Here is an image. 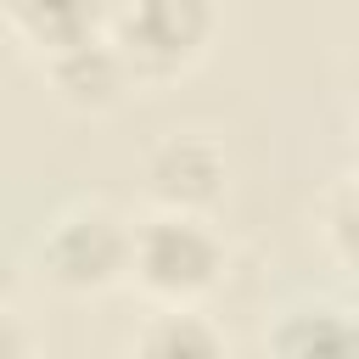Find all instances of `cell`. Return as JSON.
<instances>
[{
	"label": "cell",
	"mask_w": 359,
	"mask_h": 359,
	"mask_svg": "<svg viewBox=\"0 0 359 359\" xmlns=\"http://www.w3.org/2000/svg\"><path fill=\"white\" fill-rule=\"evenodd\" d=\"M129 275L157 303H191L224 275V241L202 213L157 208L151 219L129 224Z\"/></svg>",
	"instance_id": "cell-1"
},
{
	"label": "cell",
	"mask_w": 359,
	"mask_h": 359,
	"mask_svg": "<svg viewBox=\"0 0 359 359\" xmlns=\"http://www.w3.org/2000/svg\"><path fill=\"white\" fill-rule=\"evenodd\" d=\"M107 39L140 79H174L213 39V0H112Z\"/></svg>",
	"instance_id": "cell-2"
},
{
	"label": "cell",
	"mask_w": 359,
	"mask_h": 359,
	"mask_svg": "<svg viewBox=\"0 0 359 359\" xmlns=\"http://www.w3.org/2000/svg\"><path fill=\"white\" fill-rule=\"evenodd\" d=\"M39 269L62 292H107L129 275V224L112 208H67L39 236Z\"/></svg>",
	"instance_id": "cell-3"
},
{
	"label": "cell",
	"mask_w": 359,
	"mask_h": 359,
	"mask_svg": "<svg viewBox=\"0 0 359 359\" xmlns=\"http://www.w3.org/2000/svg\"><path fill=\"white\" fill-rule=\"evenodd\" d=\"M146 196L157 208L208 213L224 196V151L208 135H168L146 157Z\"/></svg>",
	"instance_id": "cell-4"
},
{
	"label": "cell",
	"mask_w": 359,
	"mask_h": 359,
	"mask_svg": "<svg viewBox=\"0 0 359 359\" xmlns=\"http://www.w3.org/2000/svg\"><path fill=\"white\" fill-rule=\"evenodd\" d=\"M39 62H45V73H50L56 95H62L67 107H79V112H107V107H118L123 90L135 84V73H129L123 56L112 50L107 28L90 34V39L62 45V50H50V56H39Z\"/></svg>",
	"instance_id": "cell-5"
},
{
	"label": "cell",
	"mask_w": 359,
	"mask_h": 359,
	"mask_svg": "<svg viewBox=\"0 0 359 359\" xmlns=\"http://www.w3.org/2000/svg\"><path fill=\"white\" fill-rule=\"evenodd\" d=\"M107 6L112 0H0L6 11V28L34 50V56H50L73 39H90L107 28Z\"/></svg>",
	"instance_id": "cell-6"
},
{
	"label": "cell",
	"mask_w": 359,
	"mask_h": 359,
	"mask_svg": "<svg viewBox=\"0 0 359 359\" xmlns=\"http://www.w3.org/2000/svg\"><path fill=\"white\" fill-rule=\"evenodd\" d=\"M348 342H353V320L325 303L286 309L280 325L269 331V348H280V353H314V348H348Z\"/></svg>",
	"instance_id": "cell-7"
},
{
	"label": "cell",
	"mask_w": 359,
	"mask_h": 359,
	"mask_svg": "<svg viewBox=\"0 0 359 359\" xmlns=\"http://www.w3.org/2000/svg\"><path fill=\"white\" fill-rule=\"evenodd\" d=\"M224 348V337L202 320V314H157L146 331H140V353L151 359H213Z\"/></svg>",
	"instance_id": "cell-8"
},
{
	"label": "cell",
	"mask_w": 359,
	"mask_h": 359,
	"mask_svg": "<svg viewBox=\"0 0 359 359\" xmlns=\"http://www.w3.org/2000/svg\"><path fill=\"white\" fill-rule=\"evenodd\" d=\"M325 236H331L337 258L353 264V185H348V180L325 196Z\"/></svg>",
	"instance_id": "cell-9"
},
{
	"label": "cell",
	"mask_w": 359,
	"mask_h": 359,
	"mask_svg": "<svg viewBox=\"0 0 359 359\" xmlns=\"http://www.w3.org/2000/svg\"><path fill=\"white\" fill-rule=\"evenodd\" d=\"M22 348H28V337H22V325H17L11 314H0V359H6V353H22Z\"/></svg>",
	"instance_id": "cell-10"
},
{
	"label": "cell",
	"mask_w": 359,
	"mask_h": 359,
	"mask_svg": "<svg viewBox=\"0 0 359 359\" xmlns=\"http://www.w3.org/2000/svg\"><path fill=\"white\" fill-rule=\"evenodd\" d=\"M6 292H11V258L0 252V297H6Z\"/></svg>",
	"instance_id": "cell-11"
}]
</instances>
